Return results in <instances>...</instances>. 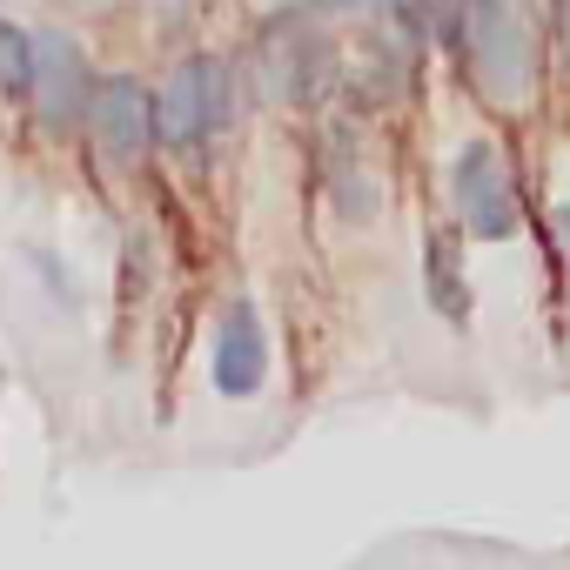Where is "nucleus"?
<instances>
[{
    "instance_id": "obj_2",
    "label": "nucleus",
    "mask_w": 570,
    "mask_h": 570,
    "mask_svg": "<svg viewBox=\"0 0 570 570\" xmlns=\"http://www.w3.org/2000/svg\"><path fill=\"white\" fill-rule=\"evenodd\" d=\"M248 88H255V101H268L282 115H316L323 101H336L343 48H336V35L323 28L316 8L289 0V8L255 21V35H248Z\"/></svg>"
},
{
    "instance_id": "obj_14",
    "label": "nucleus",
    "mask_w": 570,
    "mask_h": 570,
    "mask_svg": "<svg viewBox=\"0 0 570 570\" xmlns=\"http://www.w3.org/2000/svg\"><path fill=\"white\" fill-rule=\"evenodd\" d=\"M550 41L563 48V68H570V0H550Z\"/></svg>"
},
{
    "instance_id": "obj_7",
    "label": "nucleus",
    "mask_w": 570,
    "mask_h": 570,
    "mask_svg": "<svg viewBox=\"0 0 570 570\" xmlns=\"http://www.w3.org/2000/svg\"><path fill=\"white\" fill-rule=\"evenodd\" d=\"M81 141H88L95 161L115 168V175L148 168V161L161 155V135H155V81H141V75H101Z\"/></svg>"
},
{
    "instance_id": "obj_12",
    "label": "nucleus",
    "mask_w": 570,
    "mask_h": 570,
    "mask_svg": "<svg viewBox=\"0 0 570 570\" xmlns=\"http://www.w3.org/2000/svg\"><path fill=\"white\" fill-rule=\"evenodd\" d=\"M416 8V21L430 28V41L443 48V55H456V41H463V21H470V8L476 0H410Z\"/></svg>"
},
{
    "instance_id": "obj_3",
    "label": "nucleus",
    "mask_w": 570,
    "mask_h": 570,
    "mask_svg": "<svg viewBox=\"0 0 570 570\" xmlns=\"http://www.w3.org/2000/svg\"><path fill=\"white\" fill-rule=\"evenodd\" d=\"M235 108H242V68L215 48H195L181 55L161 88H155V135H161V155L168 161H188L202 168L222 135L235 128Z\"/></svg>"
},
{
    "instance_id": "obj_1",
    "label": "nucleus",
    "mask_w": 570,
    "mask_h": 570,
    "mask_svg": "<svg viewBox=\"0 0 570 570\" xmlns=\"http://www.w3.org/2000/svg\"><path fill=\"white\" fill-rule=\"evenodd\" d=\"M456 68H463V88L490 115H523L550 75L543 14L530 0H476L470 21H463V41H456Z\"/></svg>"
},
{
    "instance_id": "obj_13",
    "label": "nucleus",
    "mask_w": 570,
    "mask_h": 570,
    "mask_svg": "<svg viewBox=\"0 0 570 570\" xmlns=\"http://www.w3.org/2000/svg\"><path fill=\"white\" fill-rule=\"evenodd\" d=\"M28 268L48 282V296H55L61 309H81V289H75V275H68V262H61L55 248H28Z\"/></svg>"
},
{
    "instance_id": "obj_8",
    "label": "nucleus",
    "mask_w": 570,
    "mask_h": 570,
    "mask_svg": "<svg viewBox=\"0 0 570 570\" xmlns=\"http://www.w3.org/2000/svg\"><path fill=\"white\" fill-rule=\"evenodd\" d=\"M208 376L228 403L242 396H262L268 383V330H262V309L248 296H228L222 316H215V343H208Z\"/></svg>"
},
{
    "instance_id": "obj_9",
    "label": "nucleus",
    "mask_w": 570,
    "mask_h": 570,
    "mask_svg": "<svg viewBox=\"0 0 570 570\" xmlns=\"http://www.w3.org/2000/svg\"><path fill=\"white\" fill-rule=\"evenodd\" d=\"M463 228L456 222H436L423 235V303L436 309V323L450 330H470V275H463Z\"/></svg>"
},
{
    "instance_id": "obj_4",
    "label": "nucleus",
    "mask_w": 570,
    "mask_h": 570,
    "mask_svg": "<svg viewBox=\"0 0 570 570\" xmlns=\"http://www.w3.org/2000/svg\"><path fill=\"white\" fill-rule=\"evenodd\" d=\"M430 28L416 21L410 0H370V21L356 35V61L350 81L363 88L370 108H403L423 88V55H430Z\"/></svg>"
},
{
    "instance_id": "obj_16",
    "label": "nucleus",
    "mask_w": 570,
    "mask_h": 570,
    "mask_svg": "<svg viewBox=\"0 0 570 570\" xmlns=\"http://www.w3.org/2000/svg\"><path fill=\"white\" fill-rule=\"evenodd\" d=\"M550 228H557V248H563V262H570V202L550 208Z\"/></svg>"
},
{
    "instance_id": "obj_11",
    "label": "nucleus",
    "mask_w": 570,
    "mask_h": 570,
    "mask_svg": "<svg viewBox=\"0 0 570 570\" xmlns=\"http://www.w3.org/2000/svg\"><path fill=\"white\" fill-rule=\"evenodd\" d=\"M35 81V28L0 14V101H28Z\"/></svg>"
},
{
    "instance_id": "obj_6",
    "label": "nucleus",
    "mask_w": 570,
    "mask_h": 570,
    "mask_svg": "<svg viewBox=\"0 0 570 570\" xmlns=\"http://www.w3.org/2000/svg\"><path fill=\"white\" fill-rule=\"evenodd\" d=\"M101 68L75 28H35V81H28V121L41 141H75L88 128Z\"/></svg>"
},
{
    "instance_id": "obj_15",
    "label": "nucleus",
    "mask_w": 570,
    "mask_h": 570,
    "mask_svg": "<svg viewBox=\"0 0 570 570\" xmlns=\"http://www.w3.org/2000/svg\"><path fill=\"white\" fill-rule=\"evenodd\" d=\"M316 14H370V0H303Z\"/></svg>"
},
{
    "instance_id": "obj_10",
    "label": "nucleus",
    "mask_w": 570,
    "mask_h": 570,
    "mask_svg": "<svg viewBox=\"0 0 570 570\" xmlns=\"http://www.w3.org/2000/svg\"><path fill=\"white\" fill-rule=\"evenodd\" d=\"M323 188H330V208L350 222V228H370L383 215V175L363 161V148H330V168H323Z\"/></svg>"
},
{
    "instance_id": "obj_5",
    "label": "nucleus",
    "mask_w": 570,
    "mask_h": 570,
    "mask_svg": "<svg viewBox=\"0 0 570 570\" xmlns=\"http://www.w3.org/2000/svg\"><path fill=\"white\" fill-rule=\"evenodd\" d=\"M443 181H450V222L470 242H510L523 228V181H517V161L503 155V141L470 135L450 155Z\"/></svg>"
}]
</instances>
